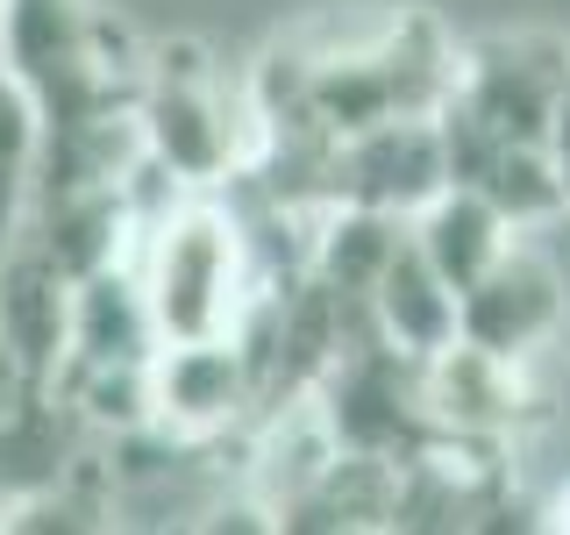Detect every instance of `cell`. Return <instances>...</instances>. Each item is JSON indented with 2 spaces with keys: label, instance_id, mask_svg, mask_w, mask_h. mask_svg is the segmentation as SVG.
<instances>
[{
  "label": "cell",
  "instance_id": "obj_1",
  "mask_svg": "<svg viewBox=\"0 0 570 535\" xmlns=\"http://www.w3.org/2000/svg\"><path fill=\"white\" fill-rule=\"evenodd\" d=\"M142 293V314L157 329V350H193V343H243V308H249V243L236 214L214 207L207 193H178L150 222L136 257H121Z\"/></svg>",
  "mask_w": 570,
  "mask_h": 535
},
{
  "label": "cell",
  "instance_id": "obj_2",
  "mask_svg": "<svg viewBox=\"0 0 570 535\" xmlns=\"http://www.w3.org/2000/svg\"><path fill=\"white\" fill-rule=\"evenodd\" d=\"M136 136L150 150V165L171 172V186L193 201L243 165V150L257 143V115L228 107V86L207 71V58L157 50L136 86Z\"/></svg>",
  "mask_w": 570,
  "mask_h": 535
},
{
  "label": "cell",
  "instance_id": "obj_3",
  "mask_svg": "<svg viewBox=\"0 0 570 535\" xmlns=\"http://www.w3.org/2000/svg\"><path fill=\"white\" fill-rule=\"evenodd\" d=\"M563 314H570V300H563L557 264L534 243H513L499 257V272L463 293V343L499 357V364H528L563 329Z\"/></svg>",
  "mask_w": 570,
  "mask_h": 535
},
{
  "label": "cell",
  "instance_id": "obj_4",
  "mask_svg": "<svg viewBox=\"0 0 570 535\" xmlns=\"http://www.w3.org/2000/svg\"><path fill=\"white\" fill-rule=\"evenodd\" d=\"M364 308H371V329H379V350H392L414 371H428L435 357H450L463 343V300L428 272L414 243H400V257L385 264V279L371 285Z\"/></svg>",
  "mask_w": 570,
  "mask_h": 535
},
{
  "label": "cell",
  "instance_id": "obj_5",
  "mask_svg": "<svg viewBox=\"0 0 570 535\" xmlns=\"http://www.w3.org/2000/svg\"><path fill=\"white\" fill-rule=\"evenodd\" d=\"M249 400V350L243 343H193L157 350L150 364V421L178 436H222Z\"/></svg>",
  "mask_w": 570,
  "mask_h": 535
},
{
  "label": "cell",
  "instance_id": "obj_6",
  "mask_svg": "<svg viewBox=\"0 0 570 535\" xmlns=\"http://www.w3.org/2000/svg\"><path fill=\"white\" fill-rule=\"evenodd\" d=\"M406 243H414L428 257V272L463 300L471 285H485L499 272V257L521 243V228H513L492 201H478L471 186H450L435 207H421L414 222H406Z\"/></svg>",
  "mask_w": 570,
  "mask_h": 535
},
{
  "label": "cell",
  "instance_id": "obj_7",
  "mask_svg": "<svg viewBox=\"0 0 570 535\" xmlns=\"http://www.w3.org/2000/svg\"><path fill=\"white\" fill-rule=\"evenodd\" d=\"M0 535H100V514L79 486H36L8 499Z\"/></svg>",
  "mask_w": 570,
  "mask_h": 535
},
{
  "label": "cell",
  "instance_id": "obj_8",
  "mask_svg": "<svg viewBox=\"0 0 570 535\" xmlns=\"http://www.w3.org/2000/svg\"><path fill=\"white\" fill-rule=\"evenodd\" d=\"M542 165H549V178H557L563 214H570V94L557 100V115H549V129H542Z\"/></svg>",
  "mask_w": 570,
  "mask_h": 535
},
{
  "label": "cell",
  "instance_id": "obj_9",
  "mask_svg": "<svg viewBox=\"0 0 570 535\" xmlns=\"http://www.w3.org/2000/svg\"><path fill=\"white\" fill-rule=\"evenodd\" d=\"M193 535H278V522H272V507H257V499H236V507L207 514V528H193Z\"/></svg>",
  "mask_w": 570,
  "mask_h": 535
},
{
  "label": "cell",
  "instance_id": "obj_10",
  "mask_svg": "<svg viewBox=\"0 0 570 535\" xmlns=\"http://www.w3.org/2000/svg\"><path fill=\"white\" fill-rule=\"evenodd\" d=\"M542 535H570V486L549 499V514H542Z\"/></svg>",
  "mask_w": 570,
  "mask_h": 535
},
{
  "label": "cell",
  "instance_id": "obj_11",
  "mask_svg": "<svg viewBox=\"0 0 570 535\" xmlns=\"http://www.w3.org/2000/svg\"><path fill=\"white\" fill-rule=\"evenodd\" d=\"M0 514H8V499H0Z\"/></svg>",
  "mask_w": 570,
  "mask_h": 535
}]
</instances>
